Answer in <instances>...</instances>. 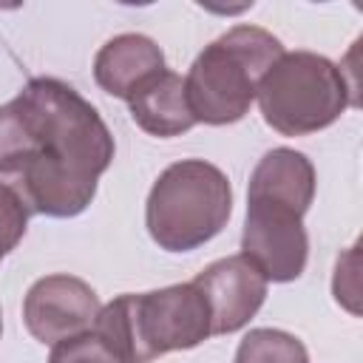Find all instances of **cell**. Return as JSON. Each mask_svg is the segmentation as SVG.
Returning <instances> with one entry per match:
<instances>
[{"instance_id": "cell-15", "label": "cell", "mask_w": 363, "mask_h": 363, "mask_svg": "<svg viewBox=\"0 0 363 363\" xmlns=\"http://www.w3.org/2000/svg\"><path fill=\"white\" fill-rule=\"evenodd\" d=\"M0 332H3V312H0Z\"/></svg>"}, {"instance_id": "cell-10", "label": "cell", "mask_w": 363, "mask_h": 363, "mask_svg": "<svg viewBox=\"0 0 363 363\" xmlns=\"http://www.w3.org/2000/svg\"><path fill=\"white\" fill-rule=\"evenodd\" d=\"M128 108H130V119L145 133L159 139L182 136L196 125L184 94V77H179L170 68H162L159 74L147 77L130 94Z\"/></svg>"}, {"instance_id": "cell-5", "label": "cell", "mask_w": 363, "mask_h": 363, "mask_svg": "<svg viewBox=\"0 0 363 363\" xmlns=\"http://www.w3.org/2000/svg\"><path fill=\"white\" fill-rule=\"evenodd\" d=\"M233 187L221 167L204 159L167 164L145 204V227L164 252H190L213 241L230 221Z\"/></svg>"}, {"instance_id": "cell-1", "label": "cell", "mask_w": 363, "mask_h": 363, "mask_svg": "<svg viewBox=\"0 0 363 363\" xmlns=\"http://www.w3.org/2000/svg\"><path fill=\"white\" fill-rule=\"evenodd\" d=\"M113 150L99 111L57 77H34L0 105V182L34 216H79Z\"/></svg>"}, {"instance_id": "cell-14", "label": "cell", "mask_w": 363, "mask_h": 363, "mask_svg": "<svg viewBox=\"0 0 363 363\" xmlns=\"http://www.w3.org/2000/svg\"><path fill=\"white\" fill-rule=\"evenodd\" d=\"M335 275H337L332 281V284H337V286H332L335 301L343 303L352 315H357L360 312V306H357V247H352L343 258H337Z\"/></svg>"}, {"instance_id": "cell-9", "label": "cell", "mask_w": 363, "mask_h": 363, "mask_svg": "<svg viewBox=\"0 0 363 363\" xmlns=\"http://www.w3.org/2000/svg\"><path fill=\"white\" fill-rule=\"evenodd\" d=\"M164 68V51L156 45V40L128 31L111 37L94 57V79L96 85L116 96L130 99V94L153 74Z\"/></svg>"}, {"instance_id": "cell-6", "label": "cell", "mask_w": 363, "mask_h": 363, "mask_svg": "<svg viewBox=\"0 0 363 363\" xmlns=\"http://www.w3.org/2000/svg\"><path fill=\"white\" fill-rule=\"evenodd\" d=\"M264 122L281 136H309L332 122L349 105H357V88L346 71L315 51H284L258 85Z\"/></svg>"}, {"instance_id": "cell-8", "label": "cell", "mask_w": 363, "mask_h": 363, "mask_svg": "<svg viewBox=\"0 0 363 363\" xmlns=\"http://www.w3.org/2000/svg\"><path fill=\"white\" fill-rule=\"evenodd\" d=\"M193 284L210 306L213 335L244 329L267 301V278L238 252L204 267Z\"/></svg>"}, {"instance_id": "cell-2", "label": "cell", "mask_w": 363, "mask_h": 363, "mask_svg": "<svg viewBox=\"0 0 363 363\" xmlns=\"http://www.w3.org/2000/svg\"><path fill=\"white\" fill-rule=\"evenodd\" d=\"M315 164L292 147L267 150L250 173L241 255L267 284L298 281L309 258L303 216L315 199Z\"/></svg>"}, {"instance_id": "cell-7", "label": "cell", "mask_w": 363, "mask_h": 363, "mask_svg": "<svg viewBox=\"0 0 363 363\" xmlns=\"http://www.w3.org/2000/svg\"><path fill=\"white\" fill-rule=\"evenodd\" d=\"M102 303L91 284L77 275H45L23 298V323L40 343H60L94 326Z\"/></svg>"}, {"instance_id": "cell-11", "label": "cell", "mask_w": 363, "mask_h": 363, "mask_svg": "<svg viewBox=\"0 0 363 363\" xmlns=\"http://www.w3.org/2000/svg\"><path fill=\"white\" fill-rule=\"evenodd\" d=\"M233 363H309V352L295 335L261 326L241 337Z\"/></svg>"}, {"instance_id": "cell-12", "label": "cell", "mask_w": 363, "mask_h": 363, "mask_svg": "<svg viewBox=\"0 0 363 363\" xmlns=\"http://www.w3.org/2000/svg\"><path fill=\"white\" fill-rule=\"evenodd\" d=\"M48 363H122L113 346L91 326L74 337H65L51 346Z\"/></svg>"}, {"instance_id": "cell-3", "label": "cell", "mask_w": 363, "mask_h": 363, "mask_svg": "<svg viewBox=\"0 0 363 363\" xmlns=\"http://www.w3.org/2000/svg\"><path fill=\"white\" fill-rule=\"evenodd\" d=\"M94 329L122 363H153L167 352L196 349L213 337L210 306L193 281L150 292H125L105 303Z\"/></svg>"}, {"instance_id": "cell-4", "label": "cell", "mask_w": 363, "mask_h": 363, "mask_svg": "<svg viewBox=\"0 0 363 363\" xmlns=\"http://www.w3.org/2000/svg\"><path fill=\"white\" fill-rule=\"evenodd\" d=\"M281 54V40L261 26H233L204 45L184 77L196 125H233L244 119L264 74Z\"/></svg>"}, {"instance_id": "cell-13", "label": "cell", "mask_w": 363, "mask_h": 363, "mask_svg": "<svg viewBox=\"0 0 363 363\" xmlns=\"http://www.w3.org/2000/svg\"><path fill=\"white\" fill-rule=\"evenodd\" d=\"M28 210L20 201V196L0 182V261L23 241L26 227H28Z\"/></svg>"}]
</instances>
